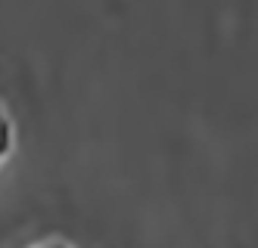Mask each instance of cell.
<instances>
[{
    "instance_id": "obj_1",
    "label": "cell",
    "mask_w": 258,
    "mask_h": 248,
    "mask_svg": "<svg viewBox=\"0 0 258 248\" xmlns=\"http://www.w3.org/2000/svg\"><path fill=\"white\" fill-rule=\"evenodd\" d=\"M4 149H7V118L0 115V155H4Z\"/></svg>"
},
{
    "instance_id": "obj_2",
    "label": "cell",
    "mask_w": 258,
    "mask_h": 248,
    "mask_svg": "<svg viewBox=\"0 0 258 248\" xmlns=\"http://www.w3.org/2000/svg\"><path fill=\"white\" fill-rule=\"evenodd\" d=\"M31 248H69L62 242H38V245H31Z\"/></svg>"
}]
</instances>
